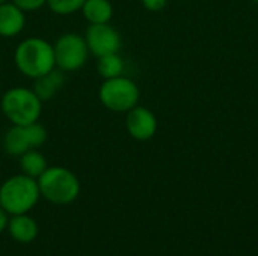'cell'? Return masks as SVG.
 Returning a JSON list of instances; mask_svg holds the SVG:
<instances>
[{
	"mask_svg": "<svg viewBox=\"0 0 258 256\" xmlns=\"http://www.w3.org/2000/svg\"><path fill=\"white\" fill-rule=\"evenodd\" d=\"M41 199L38 181L24 174H17L5 180L0 186V207L9 214H27Z\"/></svg>",
	"mask_w": 258,
	"mask_h": 256,
	"instance_id": "cell-2",
	"label": "cell"
},
{
	"mask_svg": "<svg viewBox=\"0 0 258 256\" xmlns=\"http://www.w3.org/2000/svg\"><path fill=\"white\" fill-rule=\"evenodd\" d=\"M8 220H9V214L0 207V234H2L3 231H6V228H8Z\"/></svg>",
	"mask_w": 258,
	"mask_h": 256,
	"instance_id": "cell-19",
	"label": "cell"
},
{
	"mask_svg": "<svg viewBox=\"0 0 258 256\" xmlns=\"http://www.w3.org/2000/svg\"><path fill=\"white\" fill-rule=\"evenodd\" d=\"M141 91L136 81L127 75L104 78L98 88V100L113 113H127L139 104Z\"/></svg>",
	"mask_w": 258,
	"mask_h": 256,
	"instance_id": "cell-5",
	"label": "cell"
},
{
	"mask_svg": "<svg viewBox=\"0 0 258 256\" xmlns=\"http://www.w3.org/2000/svg\"><path fill=\"white\" fill-rule=\"evenodd\" d=\"M254 2H255V3H258V0H254Z\"/></svg>",
	"mask_w": 258,
	"mask_h": 256,
	"instance_id": "cell-21",
	"label": "cell"
},
{
	"mask_svg": "<svg viewBox=\"0 0 258 256\" xmlns=\"http://www.w3.org/2000/svg\"><path fill=\"white\" fill-rule=\"evenodd\" d=\"M26 12L12 2L0 5V38H15L26 27Z\"/></svg>",
	"mask_w": 258,
	"mask_h": 256,
	"instance_id": "cell-10",
	"label": "cell"
},
{
	"mask_svg": "<svg viewBox=\"0 0 258 256\" xmlns=\"http://www.w3.org/2000/svg\"><path fill=\"white\" fill-rule=\"evenodd\" d=\"M44 103L32 88H9L0 98V109L11 125H27L38 122Z\"/></svg>",
	"mask_w": 258,
	"mask_h": 256,
	"instance_id": "cell-4",
	"label": "cell"
},
{
	"mask_svg": "<svg viewBox=\"0 0 258 256\" xmlns=\"http://www.w3.org/2000/svg\"><path fill=\"white\" fill-rule=\"evenodd\" d=\"M11 2L15 3L18 8H21L26 14L39 11L41 8L47 6V0H11Z\"/></svg>",
	"mask_w": 258,
	"mask_h": 256,
	"instance_id": "cell-17",
	"label": "cell"
},
{
	"mask_svg": "<svg viewBox=\"0 0 258 256\" xmlns=\"http://www.w3.org/2000/svg\"><path fill=\"white\" fill-rule=\"evenodd\" d=\"M83 38L88 45L89 54L95 57L110 53H119L122 47L121 33L113 26H110V23L88 24Z\"/></svg>",
	"mask_w": 258,
	"mask_h": 256,
	"instance_id": "cell-8",
	"label": "cell"
},
{
	"mask_svg": "<svg viewBox=\"0 0 258 256\" xmlns=\"http://www.w3.org/2000/svg\"><path fill=\"white\" fill-rule=\"evenodd\" d=\"M6 231L9 232L11 238L20 244H29V243L35 241L39 234L36 220L33 217H30L29 214L9 216Z\"/></svg>",
	"mask_w": 258,
	"mask_h": 256,
	"instance_id": "cell-11",
	"label": "cell"
},
{
	"mask_svg": "<svg viewBox=\"0 0 258 256\" xmlns=\"http://www.w3.org/2000/svg\"><path fill=\"white\" fill-rule=\"evenodd\" d=\"M80 12L88 24L110 23L113 18V5L110 0H85Z\"/></svg>",
	"mask_w": 258,
	"mask_h": 256,
	"instance_id": "cell-13",
	"label": "cell"
},
{
	"mask_svg": "<svg viewBox=\"0 0 258 256\" xmlns=\"http://www.w3.org/2000/svg\"><path fill=\"white\" fill-rule=\"evenodd\" d=\"M18 167L21 174L38 180L48 167V161L39 149H29L18 157Z\"/></svg>",
	"mask_w": 258,
	"mask_h": 256,
	"instance_id": "cell-14",
	"label": "cell"
},
{
	"mask_svg": "<svg viewBox=\"0 0 258 256\" xmlns=\"http://www.w3.org/2000/svg\"><path fill=\"white\" fill-rule=\"evenodd\" d=\"M6 2H11V0H0V5H3V3H6Z\"/></svg>",
	"mask_w": 258,
	"mask_h": 256,
	"instance_id": "cell-20",
	"label": "cell"
},
{
	"mask_svg": "<svg viewBox=\"0 0 258 256\" xmlns=\"http://www.w3.org/2000/svg\"><path fill=\"white\" fill-rule=\"evenodd\" d=\"M53 50L56 68L65 74L82 69L91 56L83 35L76 32H67L57 36L53 44Z\"/></svg>",
	"mask_w": 258,
	"mask_h": 256,
	"instance_id": "cell-6",
	"label": "cell"
},
{
	"mask_svg": "<svg viewBox=\"0 0 258 256\" xmlns=\"http://www.w3.org/2000/svg\"><path fill=\"white\" fill-rule=\"evenodd\" d=\"M124 69H125V63L119 53H110L97 57V71L100 72L103 80L122 75Z\"/></svg>",
	"mask_w": 258,
	"mask_h": 256,
	"instance_id": "cell-15",
	"label": "cell"
},
{
	"mask_svg": "<svg viewBox=\"0 0 258 256\" xmlns=\"http://www.w3.org/2000/svg\"><path fill=\"white\" fill-rule=\"evenodd\" d=\"M85 0H47L48 9L59 17H68L80 12Z\"/></svg>",
	"mask_w": 258,
	"mask_h": 256,
	"instance_id": "cell-16",
	"label": "cell"
},
{
	"mask_svg": "<svg viewBox=\"0 0 258 256\" xmlns=\"http://www.w3.org/2000/svg\"><path fill=\"white\" fill-rule=\"evenodd\" d=\"M141 2L142 6L150 12H159L168 5V0H141Z\"/></svg>",
	"mask_w": 258,
	"mask_h": 256,
	"instance_id": "cell-18",
	"label": "cell"
},
{
	"mask_svg": "<svg viewBox=\"0 0 258 256\" xmlns=\"http://www.w3.org/2000/svg\"><path fill=\"white\" fill-rule=\"evenodd\" d=\"M63 84H65V72L54 68L50 72L35 78L32 89L35 91V94L39 97L42 103H47L57 95V92L63 88Z\"/></svg>",
	"mask_w": 258,
	"mask_h": 256,
	"instance_id": "cell-12",
	"label": "cell"
},
{
	"mask_svg": "<svg viewBox=\"0 0 258 256\" xmlns=\"http://www.w3.org/2000/svg\"><path fill=\"white\" fill-rule=\"evenodd\" d=\"M36 181L41 198L53 205H70L80 195V181L77 175L63 166H48Z\"/></svg>",
	"mask_w": 258,
	"mask_h": 256,
	"instance_id": "cell-3",
	"label": "cell"
},
{
	"mask_svg": "<svg viewBox=\"0 0 258 256\" xmlns=\"http://www.w3.org/2000/svg\"><path fill=\"white\" fill-rule=\"evenodd\" d=\"M47 139L48 133L38 121L27 125H11L2 139V145L8 155L18 158L29 149H39Z\"/></svg>",
	"mask_w": 258,
	"mask_h": 256,
	"instance_id": "cell-7",
	"label": "cell"
},
{
	"mask_svg": "<svg viewBox=\"0 0 258 256\" xmlns=\"http://www.w3.org/2000/svg\"><path fill=\"white\" fill-rule=\"evenodd\" d=\"M157 118L145 106H135L125 113V130L128 136L138 142H147L157 133Z\"/></svg>",
	"mask_w": 258,
	"mask_h": 256,
	"instance_id": "cell-9",
	"label": "cell"
},
{
	"mask_svg": "<svg viewBox=\"0 0 258 256\" xmlns=\"http://www.w3.org/2000/svg\"><path fill=\"white\" fill-rule=\"evenodd\" d=\"M14 63L21 75L35 80L56 68L53 44L41 36L24 38L14 50Z\"/></svg>",
	"mask_w": 258,
	"mask_h": 256,
	"instance_id": "cell-1",
	"label": "cell"
}]
</instances>
